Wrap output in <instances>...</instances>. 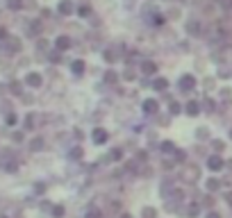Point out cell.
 Here are the masks:
<instances>
[{
    "label": "cell",
    "instance_id": "22",
    "mask_svg": "<svg viewBox=\"0 0 232 218\" xmlns=\"http://www.w3.org/2000/svg\"><path fill=\"white\" fill-rule=\"evenodd\" d=\"M123 218H130V216H123Z\"/></svg>",
    "mask_w": 232,
    "mask_h": 218
},
{
    "label": "cell",
    "instance_id": "1",
    "mask_svg": "<svg viewBox=\"0 0 232 218\" xmlns=\"http://www.w3.org/2000/svg\"><path fill=\"white\" fill-rule=\"evenodd\" d=\"M182 179H185V182H196V179H198V168L196 166H185V170H182Z\"/></svg>",
    "mask_w": 232,
    "mask_h": 218
},
{
    "label": "cell",
    "instance_id": "9",
    "mask_svg": "<svg viewBox=\"0 0 232 218\" xmlns=\"http://www.w3.org/2000/svg\"><path fill=\"white\" fill-rule=\"evenodd\" d=\"M27 84H30V87H39V84H41V77H39L36 73H30L27 75Z\"/></svg>",
    "mask_w": 232,
    "mask_h": 218
},
{
    "label": "cell",
    "instance_id": "15",
    "mask_svg": "<svg viewBox=\"0 0 232 218\" xmlns=\"http://www.w3.org/2000/svg\"><path fill=\"white\" fill-rule=\"evenodd\" d=\"M7 5H9V9H21V5H23V3H21V0H9Z\"/></svg>",
    "mask_w": 232,
    "mask_h": 218
},
{
    "label": "cell",
    "instance_id": "21",
    "mask_svg": "<svg viewBox=\"0 0 232 218\" xmlns=\"http://www.w3.org/2000/svg\"><path fill=\"white\" fill-rule=\"evenodd\" d=\"M207 218H221V216H218V214H214V211H212V214H209Z\"/></svg>",
    "mask_w": 232,
    "mask_h": 218
},
{
    "label": "cell",
    "instance_id": "12",
    "mask_svg": "<svg viewBox=\"0 0 232 218\" xmlns=\"http://www.w3.org/2000/svg\"><path fill=\"white\" fill-rule=\"evenodd\" d=\"M155 71H157V66H155L152 61H146V64H143V73H146V75H152Z\"/></svg>",
    "mask_w": 232,
    "mask_h": 218
},
{
    "label": "cell",
    "instance_id": "11",
    "mask_svg": "<svg viewBox=\"0 0 232 218\" xmlns=\"http://www.w3.org/2000/svg\"><path fill=\"white\" fill-rule=\"evenodd\" d=\"M198 111H200L198 109V102H189V105H187V114H189V116H196Z\"/></svg>",
    "mask_w": 232,
    "mask_h": 218
},
{
    "label": "cell",
    "instance_id": "10",
    "mask_svg": "<svg viewBox=\"0 0 232 218\" xmlns=\"http://www.w3.org/2000/svg\"><path fill=\"white\" fill-rule=\"evenodd\" d=\"M143 109H146L148 114H155V111H157V102H155V100H146V102H143Z\"/></svg>",
    "mask_w": 232,
    "mask_h": 218
},
{
    "label": "cell",
    "instance_id": "4",
    "mask_svg": "<svg viewBox=\"0 0 232 218\" xmlns=\"http://www.w3.org/2000/svg\"><path fill=\"white\" fill-rule=\"evenodd\" d=\"M59 12H62V14H64V16H71V14H73V12H75V7H73V5H71V3H69V0H64V3H62V5H59Z\"/></svg>",
    "mask_w": 232,
    "mask_h": 218
},
{
    "label": "cell",
    "instance_id": "18",
    "mask_svg": "<svg viewBox=\"0 0 232 218\" xmlns=\"http://www.w3.org/2000/svg\"><path fill=\"white\" fill-rule=\"evenodd\" d=\"M143 216H146V218H152V216H155V209H146V211H143Z\"/></svg>",
    "mask_w": 232,
    "mask_h": 218
},
{
    "label": "cell",
    "instance_id": "17",
    "mask_svg": "<svg viewBox=\"0 0 232 218\" xmlns=\"http://www.w3.org/2000/svg\"><path fill=\"white\" fill-rule=\"evenodd\" d=\"M86 218H100V211H89V214H86Z\"/></svg>",
    "mask_w": 232,
    "mask_h": 218
},
{
    "label": "cell",
    "instance_id": "16",
    "mask_svg": "<svg viewBox=\"0 0 232 218\" xmlns=\"http://www.w3.org/2000/svg\"><path fill=\"white\" fill-rule=\"evenodd\" d=\"M162 150H164V152H175V148H173V143H168V141L162 146Z\"/></svg>",
    "mask_w": 232,
    "mask_h": 218
},
{
    "label": "cell",
    "instance_id": "20",
    "mask_svg": "<svg viewBox=\"0 0 232 218\" xmlns=\"http://www.w3.org/2000/svg\"><path fill=\"white\" fill-rule=\"evenodd\" d=\"M0 39H7V32L5 30H0Z\"/></svg>",
    "mask_w": 232,
    "mask_h": 218
},
{
    "label": "cell",
    "instance_id": "8",
    "mask_svg": "<svg viewBox=\"0 0 232 218\" xmlns=\"http://www.w3.org/2000/svg\"><path fill=\"white\" fill-rule=\"evenodd\" d=\"M93 141H98V143H105V141H107V134H105V130H93Z\"/></svg>",
    "mask_w": 232,
    "mask_h": 218
},
{
    "label": "cell",
    "instance_id": "7",
    "mask_svg": "<svg viewBox=\"0 0 232 218\" xmlns=\"http://www.w3.org/2000/svg\"><path fill=\"white\" fill-rule=\"evenodd\" d=\"M152 89L155 91H164V89H168V82L164 80V77H157V80L152 82Z\"/></svg>",
    "mask_w": 232,
    "mask_h": 218
},
{
    "label": "cell",
    "instance_id": "5",
    "mask_svg": "<svg viewBox=\"0 0 232 218\" xmlns=\"http://www.w3.org/2000/svg\"><path fill=\"white\" fill-rule=\"evenodd\" d=\"M57 48H59V50H69L71 48V39H69V36H57Z\"/></svg>",
    "mask_w": 232,
    "mask_h": 218
},
{
    "label": "cell",
    "instance_id": "3",
    "mask_svg": "<svg viewBox=\"0 0 232 218\" xmlns=\"http://www.w3.org/2000/svg\"><path fill=\"white\" fill-rule=\"evenodd\" d=\"M207 166H209L212 170H221V168H223V159H221V157H209Z\"/></svg>",
    "mask_w": 232,
    "mask_h": 218
},
{
    "label": "cell",
    "instance_id": "19",
    "mask_svg": "<svg viewBox=\"0 0 232 218\" xmlns=\"http://www.w3.org/2000/svg\"><path fill=\"white\" fill-rule=\"evenodd\" d=\"M112 157H114V159H121V157H123V152H121V150H114Z\"/></svg>",
    "mask_w": 232,
    "mask_h": 218
},
{
    "label": "cell",
    "instance_id": "13",
    "mask_svg": "<svg viewBox=\"0 0 232 218\" xmlns=\"http://www.w3.org/2000/svg\"><path fill=\"white\" fill-rule=\"evenodd\" d=\"M218 186H221V184H218V179H209V182H207V189H209V191H216Z\"/></svg>",
    "mask_w": 232,
    "mask_h": 218
},
{
    "label": "cell",
    "instance_id": "23",
    "mask_svg": "<svg viewBox=\"0 0 232 218\" xmlns=\"http://www.w3.org/2000/svg\"><path fill=\"white\" fill-rule=\"evenodd\" d=\"M230 136H232V134H230Z\"/></svg>",
    "mask_w": 232,
    "mask_h": 218
},
{
    "label": "cell",
    "instance_id": "2",
    "mask_svg": "<svg viewBox=\"0 0 232 218\" xmlns=\"http://www.w3.org/2000/svg\"><path fill=\"white\" fill-rule=\"evenodd\" d=\"M180 87H182V89H185V91H191L193 87H196V80H193V77H191V75H185V77H182V80H180Z\"/></svg>",
    "mask_w": 232,
    "mask_h": 218
},
{
    "label": "cell",
    "instance_id": "14",
    "mask_svg": "<svg viewBox=\"0 0 232 218\" xmlns=\"http://www.w3.org/2000/svg\"><path fill=\"white\" fill-rule=\"evenodd\" d=\"M73 71L75 73H82L84 71V61H73Z\"/></svg>",
    "mask_w": 232,
    "mask_h": 218
},
{
    "label": "cell",
    "instance_id": "6",
    "mask_svg": "<svg viewBox=\"0 0 232 218\" xmlns=\"http://www.w3.org/2000/svg\"><path fill=\"white\" fill-rule=\"evenodd\" d=\"M7 48L12 50V52L21 50V41H18V39H14V36H7Z\"/></svg>",
    "mask_w": 232,
    "mask_h": 218
}]
</instances>
